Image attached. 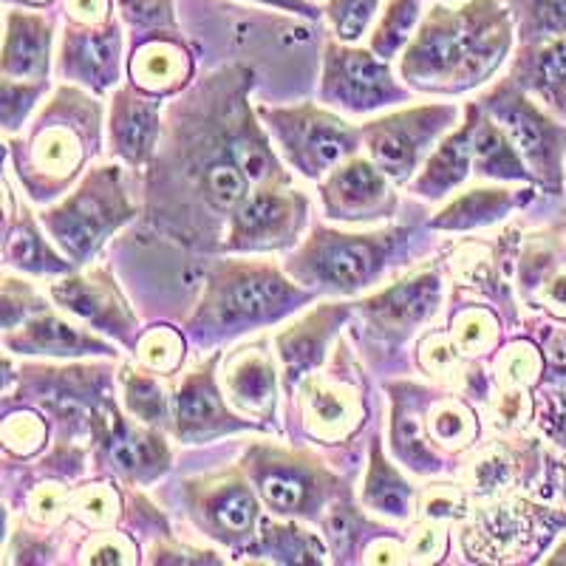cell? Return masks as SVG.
<instances>
[{"instance_id":"cell-1","label":"cell","mask_w":566,"mask_h":566,"mask_svg":"<svg viewBox=\"0 0 566 566\" xmlns=\"http://www.w3.org/2000/svg\"><path fill=\"white\" fill-rule=\"evenodd\" d=\"M513 12L499 0H468L424 14L399 57V77L417 94L462 97L484 88L513 52Z\"/></svg>"},{"instance_id":"cell-2","label":"cell","mask_w":566,"mask_h":566,"mask_svg":"<svg viewBox=\"0 0 566 566\" xmlns=\"http://www.w3.org/2000/svg\"><path fill=\"white\" fill-rule=\"evenodd\" d=\"M317 297L272 261L227 255L207 266L201 297L185 332L199 348H219L255 328L286 321Z\"/></svg>"},{"instance_id":"cell-3","label":"cell","mask_w":566,"mask_h":566,"mask_svg":"<svg viewBox=\"0 0 566 566\" xmlns=\"http://www.w3.org/2000/svg\"><path fill=\"white\" fill-rule=\"evenodd\" d=\"M103 103L80 85L63 83L38 111L27 134L7 136L9 170L38 205L63 199L99 154Z\"/></svg>"},{"instance_id":"cell-4","label":"cell","mask_w":566,"mask_h":566,"mask_svg":"<svg viewBox=\"0 0 566 566\" xmlns=\"http://www.w3.org/2000/svg\"><path fill=\"white\" fill-rule=\"evenodd\" d=\"M413 235L411 227L346 232L335 227H312V232L283 261L292 281L317 295H360L380 283L399 247Z\"/></svg>"},{"instance_id":"cell-5","label":"cell","mask_w":566,"mask_h":566,"mask_svg":"<svg viewBox=\"0 0 566 566\" xmlns=\"http://www.w3.org/2000/svg\"><path fill=\"white\" fill-rule=\"evenodd\" d=\"M139 216L123 161L97 165L63 199L40 212L49 239L77 266H91L105 241Z\"/></svg>"},{"instance_id":"cell-6","label":"cell","mask_w":566,"mask_h":566,"mask_svg":"<svg viewBox=\"0 0 566 566\" xmlns=\"http://www.w3.org/2000/svg\"><path fill=\"white\" fill-rule=\"evenodd\" d=\"M241 468L264 507L277 518L323 522L328 507L343 495L340 476L312 451H292L277 442H252L241 457Z\"/></svg>"},{"instance_id":"cell-7","label":"cell","mask_w":566,"mask_h":566,"mask_svg":"<svg viewBox=\"0 0 566 566\" xmlns=\"http://www.w3.org/2000/svg\"><path fill=\"white\" fill-rule=\"evenodd\" d=\"M258 119L292 174L321 181L363 148V128L323 103L255 105Z\"/></svg>"},{"instance_id":"cell-8","label":"cell","mask_w":566,"mask_h":566,"mask_svg":"<svg viewBox=\"0 0 566 566\" xmlns=\"http://www.w3.org/2000/svg\"><path fill=\"white\" fill-rule=\"evenodd\" d=\"M504 134L515 145V150L527 161L535 187L549 196H560L566 190V125L549 108L538 103L533 94L504 77L493 85H484L476 99Z\"/></svg>"},{"instance_id":"cell-9","label":"cell","mask_w":566,"mask_h":566,"mask_svg":"<svg viewBox=\"0 0 566 566\" xmlns=\"http://www.w3.org/2000/svg\"><path fill=\"white\" fill-rule=\"evenodd\" d=\"M462 114L464 108L453 103L399 105L360 125L363 148L394 185H411L439 139L462 123Z\"/></svg>"},{"instance_id":"cell-10","label":"cell","mask_w":566,"mask_h":566,"mask_svg":"<svg viewBox=\"0 0 566 566\" xmlns=\"http://www.w3.org/2000/svg\"><path fill=\"white\" fill-rule=\"evenodd\" d=\"M317 99L343 116H371L377 111L417 103V91L397 77L391 63L354 43L328 40L323 52Z\"/></svg>"},{"instance_id":"cell-11","label":"cell","mask_w":566,"mask_h":566,"mask_svg":"<svg viewBox=\"0 0 566 566\" xmlns=\"http://www.w3.org/2000/svg\"><path fill=\"white\" fill-rule=\"evenodd\" d=\"M179 488L187 518L201 535L219 541L232 553H244L250 547L264 518V502L241 464L187 479Z\"/></svg>"},{"instance_id":"cell-12","label":"cell","mask_w":566,"mask_h":566,"mask_svg":"<svg viewBox=\"0 0 566 566\" xmlns=\"http://www.w3.org/2000/svg\"><path fill=\"white\" fill-rule=\"evenodd\" d=\"M312 199L301 187H255L230 216L216 250L224 255H270L295 250L310 227Z\"/></svg>"},{"instance_id":"cell-13","label":"cell","mask_w":566,"mask_h":566,"mask_svg":"<svg viewBox=\"0 0 566 566\" xmlns=\"http://www.w3.org/2000/svg\"><path fill=\"white\" fill-rule=\"evenodd\" d=\"M221 352H212L205 363L181 377L170 397V433L181 444H207L216 439L247 431H264L252 419L232 411L219 386Z\"/></svg>"},{"instance_id":"cell-14","label":"cell","mask_w":566,"mask_h":566,"mask_svg":"<svg viewBox=\"0 0 566 566\" xmlns=\"http://www.w3.org/2000/svg\"><path fill=\"white\" fill-rule=\"evenodd\" d=\"M49 297L57 303L60 312L85 323L97 335H105L128 352L136 348L142 323L108 266H88L83 272L77 270L60 277L49 286Z\"/></svg>"},{"instance_id":"cell-15","label":"cell","mask_w":566,"mask_h":566,"mask_svg":"<svg viewBox=\"0 0 566 566\" xmlns=\"http://www.w3.org/2000/svg\"><path fill=\"white\" fill-rule=\"evenodd\" d=\"M323 216L337 224L368 227L397 216V185L382 174L368 154L340 161L328 176L317 181Z\"/></svg>"},{"instance_id":"cell-16","label":"cell","mask_w":566,"mask_h":566,"mask_svg":"<svg viewBox=\"0 0 566 566\" xmlns=\"http://www.w3.org/2000/svg\"><path fill=\"white\" fill-rule=\"evenodd\" d=\"M303 433L317 444H343L363 431L366 388L328 371L310 374L292 394Z\"/></svg>"},{"instance_id":"cell-17","label":"cell","mask_w":566,"mask_h":566,"mask_svg":"<svg viewBox=\"0 0 566 566\" xmlns=\"http://www.w3.org/2000/svg\"><path fill=\"white\" fill-rule=\"evenodd\" d=\"M439 306H442V275L439 270L424 266L357 303V315L363 317L374 340L397 346L408 340L422 323L431 321Z\"/></svg>"},{"instance_id":"cell-18","label":"cell","mask_w":566,"mask_h":566,"mask_svg":"<svg viewBox=\"0 0 566 566\" xmlns=\"http://www.w3.org/2000/svg\"><path fill=\"white\" fill-rule=\"evenodd\" d=\"M219 386L232 411L258 422L264 431H272L283 388L275 343L255 340L221 354Z\"/></svg>"},{"instance_id":"cell-19","label":"cell","mask_w":566,"mask_h":566,"mask_svg":"<svg viewBox=\"0 0 566 566\" xmlns=\"http://www.w3.org/2000/svg\"><path fill=\"white\" fill-rule=\"evenodd\" d=\"M354 312H357V303H321V306H312L310 312H303L297 321L283 326L272 337L277 363H281L283 391L290 394V397L310 374L321 371L326 366L328 348H332L335 337L340 335V328L346 326Z\"/></svg>"},{"instance_id":"cell-20","label":"cell","mask_w":566,"mask_h":566,"mask_svg":"<svg viewBox=\"0 0 566 566\" xmlns=\"http://www.w3.org/2000/svg\"><path fill=\"white\" fill-rule=\"evenodd\" d=\"M57 77L80 85L94 97L114 94L123 85V29L116 20L99 27L71 23L63 34L57 57Z\"/></svg>"},{"instance_id":"cell-21","label":"cell","mask_w":566,"mask_h":566,"mask_svg":"<svg viewBox=\"0 0 566 566\" xmlns=\"http://www.w3.org/2000/svg\"><path fill=\"white\" fill-rule=\"evenodd\" d=\"M3 348L18 357H60V360H80V357H119V343L105 340L91 332L85 323L54 312L52 306L14 328H3Z\"/></svg>"},{"instance_id":"cell-22","label":"cell","mask_w":566,"mask_h":566,"mask_svg":"<svg viewBox=\"0 0 566 566\" xmlns=\"http://www.w3.org/2000/svg\"><path fill=\"white\" fill-rule=\"evenodd\" d=\"M97 451L103 464H108L111 476L125 482L128 488H148L156 479L165 476L174 464V453L161 428L125 419L116 413L114 422L99 433Z\"/></svg>"},{"instance_id":"cell-23","label":"cell","mask_w":566,"mask_h":566,"mask_svg":"<svg viewBox=\"0 0 566 566\" xmlns=\"http://www.w3.org/2000/svg\"><path fill=\"white\" fill-rule=\"evenodd\" d=\"M161 139V99L123 83L108 99V154L142 174L156 161Z\"/></svg>"},{"instance_id":"cell-24","label":"cell","mask_w":566,"mask_h":566,"mask_svg":"<svg viewBox=\"0 0 566 566\" xmlns=\"http://www.w3.org/2000/svg\"><path fill=\"white\" fill-rule=\"evenodd\" d=\"M391 394V453L399 464H406L411 473L419 476H442L448 473V453H442L433 444L424 422V411L433 397L424 391L422 402L413 382H388Z\"/></svg>"},{"instance_id":"cell-25","label":"cell","mask_w":566,"mask_h":566,"mask_svg":"<svg viewBox=\"0 0 566 566\" xmlns=\"http://www.w3.org/2000/svg\"><path fill=\"white\" fill-rule=\"evenodd\" d=\"M196 74L193 52L179 32L142 34L130 49L128 83L150 97H174L190 85Z\"/></svg>"},{"instance_id":"cell-26","label":"cell","mask_w":566,"mask_h":566,"mask_svg":"<svg viewBox=\"0 0 566 566\" xmlns=\"http://www.w3.org/2000/svg\"><path fill=\"white\" fill-rule=\"evenodd\" d=\"M476 99L464 103L462 123L439 139L437 148L431 150V156L424 159L419 174L408 185L413 196L437 205V201H444L451 193H457L459 187L473 176V130H476Z\"/></svg>"},{"instance_id":"cell-27","label":"cell","mask_w":566,"mask_h":566,"mask_svg":"<svg viewBox=\"0 0 566 566\" xmlns=\"http://www.w3.org/2000/svg\"><path fill=\"white\" fill-rule=\"evenodd\" d=\"M45 235L49 232L40 216H34L27 205L9 212L3 221V266L34 277H65L77 272L80 266Z\"/></svg>"},{"instance_id":"cell-28","label":"cell","mask_w":566,"mask_h":566,"mask_svg":"<svg viewBox=\"0 0 566 566\" xmlns=\"http://www.w3.org/2000/svg\"><path fill=\"white\" fill-rule=\"evenodd\" d=\"M535 190L538 187L527 185L522 190L515 187H470L464 193L453 196L448 205L439 207V212H433L428 227L433 232H476L488 230V227L502 224L504 219H510L515 210H522L533 201Z\"/></svg>"},{"instance_id":"cell-29","label":"cell","mask_w":566,"mask_h":566,"mask_svg":"<svg viewBox=\"0 0 566 566\" xmlns=\"http://www.w3.org/2000/svg\"><path fill=\"white\" fill-rule=\"evenodd\" d=\"M52 20L12 9L7 14V38H3V60H0L3 80L45 83L52 74Z\"/></svg>"},{"instance_id":"cell-30","label":"cell","mask_w":566,"mask_h":566,"mask_svg":"<svg viewBox=\"0 0 566 566\" xmlns=\"http://www.w3.org/2000/svg\"><path fill=\"white\" fill-rule=\"evenodd\" d=\"M360 504L366 507V513L380 515L394 524H408L419 515V490L399 473L397 464L388 462L380 439L371 442L360 488Z\"/></svg>"},{"instance_id":"cell-31","label":"cell","mask_w":566,"mask_h":566,"mask_svg":"<svg viewBox=\"0 0 566 566\" xmlns=\"http://www.w3.org/2000/svg\"><path fill=\"white\" fill-rule=\"evenodd\" d=\"M510 77L544 108L566 119V38L524 45L513 60Z\"/></svg>"},{"instance_id":"cell-32","label":"cell","mask_w":566,"mask_h":566,"mask_svg":"<svg viewBox=\"0 0 566 566\" xmlns=\"http://www.w3.org/2000/svg\"><path fill=\"white\" fill-rule=\"evenodd\" d=\"M241 555H250L244 560H264V564H328L332 549L317 533L303 527L297 518L275 522L270 515L261 518L258 535L250 547Z\"/></svg>"},{"instance_id":"cell-33","label":"cell","mask_w":566,"mask_h":566,"mask_svg":"<svg viewBox=\"0 0 566 566\" xmlns=\"http://www.w3.org/2000/svg\"><path fill=\"white\" fill-rule=\"evenodd\" d=\"M479 105V103H476ZM473 174L479 179L510 181V185H535L527 161L515 150L502 125L479 105L476 130H473Z\"/></svg>"},{"instance_id":"cell-34","label":"cell","mask_w":566,"mask_h":566,"mask_svg":"<svg viewBox=\"0 0 566 566\" xmlns=\"http://www.w3.org/2000/svg\"><path fill=\"white\" fill-rule=\"evenodd\" d=\"M116 386L123 394V408L134 422L150 424V428H168L170 431V397L174 391L165 388L159 374L142 368L139 363H125L119 368Z\"/></svg>"},{"instance_id":"cell-35","label":"cell","mask_w":566,"mask_h":566,"mask_svg":"<svg viewBox=\"0 0 566 566\" xmlns=\"http://www.w3.org/2000/svg\"><path fill=\"white\" fill-rule=\"evenodd\" d=\"M424 422L433 444L448 457L470 451L482 437L476 408L462 397H433L424 411Z\"/></svg>"},{"instance_id":"cell-36","label":"cell","mask_w":566,"mask_h":566,"mask_svg":"<svg viewBox=\"0 0 566 566\" xmlns=\"http://www.w3.org/2000/svg\"><path fill=\"white\" fill-rule=\"evenodd\" d=\"M419 23H422V9L419 0H386L377 27L368 34V49L382 60H397L408 49V43L417 34Z\"/></svg>"},{"instance_id":"cell-37","label":"cell","mask_w":566,"mask_h":566,"mask_svg":"<svg viewBox=\"0 0 566 566\" xmlns=\"http://www.w3.org/2000/svg\"><path fill=\"white\" fill-rule=\"evenodd\" d=\"M125 495L114 479H94V482L71 488V518L85 530H108L123 518Z\"/></svg>"},{"instance_id":"cell-38","label":"cell","mask_w":566,"mask_h":566,"mask_svg":"<svg viewBox=\"0 0 566 566\" xmlns=\"http://www.w3.org/2000/svg\"><path fill=\"white\" fill-rule=\"evenodd\" d=\"M448 328H451L453 340H457V346L462 348L468 360L488 357V354H495L502 346V321L484 303L459 306Z\"/></svg>"},{"instance_id":"cell-39","label":"cell","mask_w":566,"mask_h":566,"mask_svg":"<svg viewBox=\"0 0 566 566\" xmlns=\"http://www.w3.org/2000/svg\"><path fill=\"white\" fill-rule=\"evenodd\" d=\"M130 354L142 368H148L159 377H174L187 360V332L170 326V323H154V326L142 328Z\"/></svg>"},{"instance_id":"cell-40","label":"cell","mask_w":566,"mask_h":566,"mask_svg":"<svg viewBox=\"0 0 566 566\" xmlns=\"http://www.w3.org/2000/svg\"><path fill=\"white\" fill-rule=\"evenodd\" d=\"M451 277L464 290L502 295V252L495 255L488 244H462L448 261Z\"/></svg>"},{"instance_id":"cell-41","label":"cell","mask_w":566,"mask_h":566,"mask_svg":"<svg viewBox=\"0 0 566 566\" xmlns=\"http://www.w3.org/2000/svg\"><path fill=\"white\" fill-rule=\"evenodd\" d=\"M544 374L541 348L530 340H513L493 354V380L499 391H530Z\"/></svg>"},{"instance_id":"cell-42","label":"cell","mask_w":566,"mask_h":566,"mask_svg":"<svg viewBox=\"0 0 566 566\" xmlns=\"http://www.w3.org/2000/svg\"><path fill=\"white\" fill-rule=\"evenodd\" d=\"M49 419L34 408H14L0 422V448L9 459H32L49 444Z\"/></svg>"},{"instance_id":"cell-43","label":"cell","mask_w":566,"mask_h":566,"mask_svg":"<svg viewBox=\"0 0 566 566\" xmlns=\"http://www.w3.org/2000/svg\"><path fill=\"white\" fill-rule=\"evenodd\" d=\"M513 20L524 45L566 38V0H513Z\"/></svg>"},{"instance_id":"cell-44","label":"cell","mask_w":566,"mask_h":566,"mask_svg":"<svg viewBox=\"0 0 566 566\" xmlns=\"http://www.w3.org/2000/svg\"><path fill=\"white\" fill-rule=\"evenodd\" d=\"M468 357L453 340L451 328H433L417 346V366L437 382H457L464 377Z\"/></svg>"},{"instance_id":"cell-45","label":"cell","mask_w":566,"mask_h":566,"mask_svg":"<svg viewBox=\"0 0 566 566\" xmlns=\"http://www.w3.org/2000/svg\"><path fill=\"white\" fill-rule=\"evenodd\" d=\"M52 80L45 83H23V80H0V125L3 136L23 134V125L49 94Z\"/></svg>"},{"instance_id":"cell-46","label":"cell","mask_w":566,"mask_h":566,"mask_svg":"<svg viewBox=\"0 0 566 566\" xmlns=\"http://www.w3.org/2000/svg\"><path fill=\"white\" fill-rule=\"evenodd\" d=\"M77 564H103V566H130L142 564L139 544L130 533L123 530H91L88 538L80 544Z\"/></svg>"},{"instance_id":"cell-47","label":"cell","mask_w":566,"mask_h":566,"mask_svg":"<svg viewBox=\"0 0 566 566\" xmlns=\"http://www.w3.org/2000/svg\"><path fill=\"white\" fill-rule=\"evenodd\" d=\"M513 482V464H510L507 453L493 448L479 457H473L464 468V488L473 499H495L507 484Z\"/></svg>"},{"instance_id":"cell-48","label":"cell","mask_w":566,"mask_h":566,"mask_svg":"<svg viewBox=\"0 0 566 566\" xmlns=\"http://www.w3.org/2000/svg\"><path fill=\"white\" fill-rule=\"evenodd\" d=\"M382 0H326V18L340 43H360L380 12Z\"/></svg>"},{"instance_id":"cell-49","label":"cell","mask_w":566,"mask_h":566,"mask_svg":"<svg viewBox=\"0 0 566 566\" xmlns=\"http://www.w3.org/2000/svg\"><path fill=\"white\" fill-rule=\"evenodd\" d=\"M473 495L464 484H428L419 490V518L433 522H464L473 513Z\"/></svg>"},{"instance_id":"cell-50","label":"cell","mask_w":566,"mask_h":566,"mask_svg":"<svg viewBox=\"0 0 566 566\" xmlns=\"http://www.w3.org/2000/svg\"><path fill=\"white\" fill-rule=\"evenodd\" d=\"M27 515L38 527H57L71 518V490L57 479L34 484L27 495Z\"/></svg>"},{"instance_id":"cell-51","label":"cell","mask_w":566,"mask_h":566,"mask_svg":"<svg viewBox=\"0 0 566 566\" xmlns=\"http://www.w3.org/2000/svg\"><path fill=\"white\" fill-rule=\"evenodd\" d=\"M406 549L411 564H442L444 555L451 553V530L444 522L419 518L408 533Z\"/></svg>"},{"instance_id":"cell-52","label":"cell","mask_w":566,"mask_h":566,"mask_svg":"<svg viewBox=\"0 0 566 566\" xmlns=\"http://www.w3.org/2000/svg\"><path fill=\"white\" fill-rule=\"evenodd\" d=\"M0 312H3V328H14L18 323L29 321L38 312L49 310L43 297L32 290V283L18 281L7 272L3 275V283H0Z\"/></svg>"},{"instance_id":"cell-53","label":"cell","mask_w":566,"mask_h":566,"mask_svg":"<svg viewBox=\"0 0 566 566\" xmlns=\"http://www.w3.org/2000/svg\"><path fill=\"white\" fill-rule=\"evenodd\" d=\"M116 7L134 32H176V14L170 0H116Z\"/></svg>"},{"instance_id":"cell-54","label":"cell","mask_w":566,"mask_h":566,"mask_svg":"<svg viewBox=\"0 0 566 566\" xmlns=\"http://www.w3.org/2000/svg\"><path fill=\"white\" fill-rule=\"evenodd\" d=\"M148 564H224V558H219V553L212 549L187 547L174 535H165V541H156L148 549Z\"/></svg>"},{"instance_id":"cell-55","label":"cell","mask_w":566,"mask_h":566,"mask_svg":"<svg viewBox=\"0 0 566 566\" xmlns=\"http://www.w3.org/2000/svg\"><path fill=\"white\" fill-rule=\"evenodd\" d=\"M533 292L544 310L553 312L555 317H566V266L547 272Z\"/></svg>"},{"instance_id":"cell-56","label":"cell","mask_w":566,"mask_h":566,"mask_svg":"<svg viewBox=\"0 0 566 566\" xmlns=\"http://www.w3.org/2000/svg\"><path fill=\"white\" fill-rule=\"evenodd\" d=\"M360 564H411L406 544L394 541L391 535H374L360 553Z\"/></svg>"},{"instance_id":"cell-57","label":"cell","mask_w":566,"mask_h":566,"mask_svg":"<svg viewBox=\"0 0 566 566\" xmlns=\"http://www.w3.org/2000/svg\"><path fill=\"white\" fill-rule=\"evenodd\" d=\"M7 547H20V558L18 564H52V555H54V547L52 541L45 538H38L34 533H9L7 538Z\"/></svg>"},{"instance_id":"cell-58","label":"cell","mask_w":566,"mask_h":566,"mask_svg":"<svg viewBox=\"0 0 566 566\" xmlns=\"http://www.w3.org/2000/svg\"><path fill=\"white\" fill-rule=\"evenodd\" d=\"M65 18L77 27H99L111 20V0H65Z\"/></svg>"},{"instance_id":"cell-59","label":"cell","mask_w":566,"mask_h":566,"mask_svg":"<svg viewBox=\"0 0 566 566\" xmlns=\"http://www.w3.org/2000/svg\"><path fill=\"white\" fill-rule=\"evenodd\" d=\"M255 3H266V7H277L283 12L292 14H303V18H315V7H312L310 0H255Z\"/></svg>"},{"instance_id":"cell-60","label":"cell","mask_w":566,"mask_h":566,"mask_svg":"<svg viewBox=\"0 0 566 566\" xmlns=\"http://www.w3.org/2000/svg\"><path fill=\"white\" fill-rule=\"evenodd\" d=\"M544 564H566V538L560 541L558 547H555V553L549 555V558H544Z\"/></svg>"},{"instance_id":"cell-61","label":"cell","mask_w":566,"mask_h":566,"mask_svg":"<svg viewBox=\"0 0 566 566\" xmlns=\"http://www.w3.org/2000/svg\"><path fill=\"white\" fill-rule=\"evenodd\" d=\"M20 3H29V7H45V3H52V0H20Z\"/></svg>"}]
</instances>
